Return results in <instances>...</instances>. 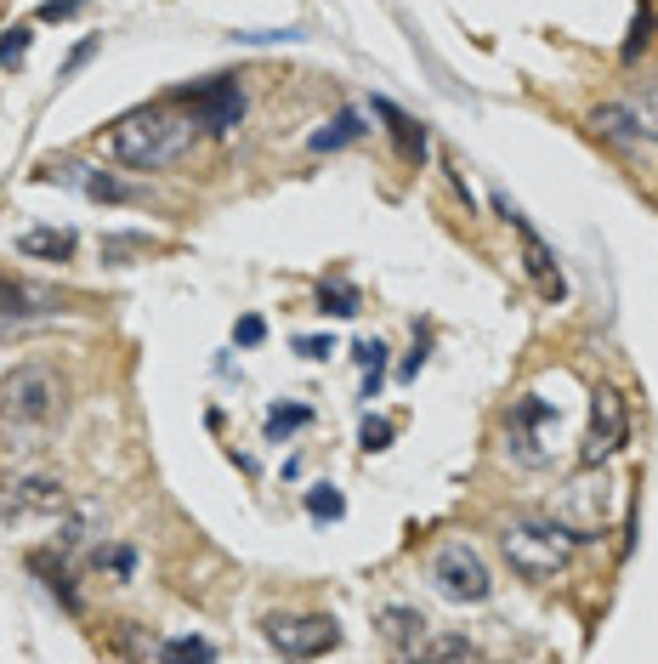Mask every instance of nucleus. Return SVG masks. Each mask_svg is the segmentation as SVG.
Returning a JSON list of instances; mask_svg holds the SVG:
<instances>
[{
    "mask_svg": "<svg viewBox=\"0 0 658 664\" xmlns=\"http://www.w3.org/2000/svg\"><path fill=\"white\" fill-rule=\"evenodd\" d=\"M29 313H57V296L40 284L0 279V318H29Z\"/></svg>",
    "mask_w": 658,
    "mask_h": 664,
    "instance_id": "nucleus-14",
    "label": "nucleus"
},
{
    "mask_svg": "<svg viewBox=\"0 0 658 664\" xmlns=\"http://www.w3.org/2000/svg\"><path fill=\"white\" fill-rule=\"evenodd\" d=\"M91 57H97V35H86V40H80V46L69 52V63H63V80H69V74H80Z\"/></svg>",
    "mask_w": 658,
    "mask_h": 664,
    "instance_id": "nucleus-33",
    "label": "nucleus"
},
{
    "mask_svg": "<svg viewBox=\"0 0 658 664\" xmlns=\"http://www.w3.org/2000/svg\"><path fill=\"white\" fill-rule=\"evenodd\" d=\"M556 409L545 398H539V392H522L517 398V409H511V426H505V437H511V443H505V449H511V455L522 460V466H545V460H551V449H545V437L556 432Z\"/></svg>",
    "mask_w": 658,
    "mask_h": 664,
    "instance_id": "nucleus-6",
    "label": "nucleus"
},
{
    "mask_svg": "<svg viewBox=\"0 0 658 664\" xmlns=\"http://www.w3.org/2000/svg\"><path fill=\"white\" fill-rule=\"evenodd\" d=\"M352 358L364 364V398H381V381H386V347L369 335V341H358L352 347Z\"/></svg>",
    "mask_w": 658,
    "mask_h": 664,
    "instance_id": "nucleus-21",
    "label": "nucleus"
},
{
    "mask_svg": "<svg viewBox=\"0 0 658 664\" xmlns=\"http://www.w3.org/2000/svg\"><path fill=\"white\" fill-rule=\"evenodd\" d=\"M624 432H630V420H624V398L613 386H596L590 392V426H585V443H579V460L585 466H602L624 449Z\"/></svg>",
    "mask_w": 658,
    "mask_h": 664,
    "instance_id": "nucleus-7",
    "label": "nucleus"
},
{
    "mask_svg": "<svg viewBox=\"0 0 658 664\" xmlns=\"http://www.w3.org/2000/svg\"><path fill=\"white\" fill-rule=\"evenodd\" d=\"M500 545H505L511 574H522V579H556L562 568H568L573 534L556 523V517H517V523H505Z\"/></svg>",
    "mask_w": 658,
    "mask_h": 664,
    "instance_id": "nucleus-2",
    "label": "nucleus"
},
{
    "mask_svg": "<svg viewBox=\"0 0 658 664\" xmlns=\"http://www.w3.org/2000/svg\"><path fill=\"white\" fill-rule=\"evenodd\" d=\"M131 250H142L137 233H125V239H103V262H120V256H131Z\"/></svg>",
    "mask_w": 658,
    "mask_h": 664,
    "instance_id": "nucleus-34",
    "label": "nucleus"
},
{
    "mask_svg": "<svg viewBox=\"0 0 658 664\" xmlns=\"http://www.w3.org/2000/svg\"><path fill=\"white\" fill-rule=\"evenodd\" d=\"M233 341H239V347H261V341H267V324H261L256 313L239 318V324H233Z\"/></svg>",
    "mask_w": 658,
    "mask_h": 664,
    "instance_id": "nucleus-31",
    "label": "nucleus"
},
{
    "mask_svg": "<svg viewBox=\"0 0 658 664\" xmlns=\"http://www.w3.org/2000/svg\"><path fill=\"white\" fill-rule=\"evenodd\" d=\"M307 511H312V523H341V517H347V494L335 489V483H312Z\"/></svg>",
    "mask_w": 658,
    "mask_h": 664,
    "instance_id": "nucleus-22",
    "label": "nucleus"
},
{
    "mask_svg": "<svg viewBox=\"0 0 658 664\" xmlns=\"http://www.w3.org/2000/svg\"><path fill=\"white\" fill-rule=\"evenodd\" d=\"M375 114L386 120V131H392V142H398V154L409 159V165H420V159H426V125H420L415 114H403L398 103H386V97H375Z\"/></svg>",
    "mask_w": 658,
    "mask_h": 664,
    "instance_id": "nucleus-13",
    "label": "nucleus"
},
{
    "mask_svg": "<svg viewBox=\"0 0 658 664\" xmlns=\"http://www.w3.org/2000/svg\"><path fill=\"white\" fill-rule=\"evenodd\" d=\"M18 256H40V262H69L74 256V233L69 228H35L18 239Z\"/></svg>",
    "mask_w": 658,
    "mask_h": 664,
    "instance_id": "nucleus-17",
    "label": "nucleus"
},
{
    "mask_svg": "<svg viewBox=\"0 0 658 664\" xmlns=\"http://www.w3.org/2000/svg\"><path fill=\"white\" fill-rule=\"evenodd\" d=\"M29 23H12V29H6V35H0V63H6V69H23V63H29Z\"/></svg>",
    "mask_w": 658,
    "mask_h": 664,
    "instance_id": "nucleus-24",
    "label": "nucleus"
},
{
    "mask_svg": "<svg viewBox=\"0 0 658 664\" xmlns=\"http://www.w3.org/2000/svg\"><path fill=\"white\" fill-rule=\"evenodd\" d=\"M392 432H398V426H392V420H381V415H369L364 426H358V443H364L369 455H381V449H392Z\"/></svg>",
    "mask_w": 658,
    "mask_h": 664,
    "instance_id": "nucleus-28",
    "label": "nucleus"
},
{
    "mask_svg": "<svg viewBox=\"0 0 658 664\" xmlns=\"http://www.w3.org/2000/svg\"><path fill=\"white\" fill-rule=\"evenodd\" d=\"M375 625H381V636L398 647V653H420V642H426V613L420 608H381Z\"/></svg>",
    "mask_w": 658,
    "mask_h": 664,
    "instance_id": "nucleus-15",
    "label": "nucleus"
},
{
    "mask_svg": "<svg viewBox=\"0 0 658 664\" xmlns=\"http://www.w3.org/2000/svg\"><path fill=\"white\" fill-rule=\"evenodd\" d=\"M318 313H335V318H352V313H364V296H358V284L347 279H324V290H318Z\"/></svg>",
    "mask_w": 658,
    "mask_h": 664,
    "instance_id": "nucleus-19",
    "label": "nucleus"
},
{
    "mask_svg": "<svg viewBox=\"0 0 658 664\" xmlns=\"http://www.w3.org/2000/svg\"><path fill=\"white\" fill-rule=\"evenodd\" d=\"M69 506V494L57 477H18V483H6L0 494V511L6 517H52V511Z\"/></svg>",
    "mask_w": 658,
    "mask_h": 664,
    "instance_id": "nucleus-11",
    "label": "nucleus"
},
{
    "mask_svg": "<svg viewBox=\"0 0 658 664\" xmlns=\"http://www.w3.org/2000/svg\"><path fill=\"white\" fill-rule=\"evenodd\" d=\"M301 426H312L307 403H273V409H267V443H284V437L301 432Z\"/></svg>",
    "mask_w": 658,
    "mask_h": 664,
    "instance_id": "nucleus-20",
    "label": "nucleus"
},
{
    "mask_svg": "<svg viewBox=\"0 0 658 664\" xmlns=\"http://www.w3.org/2000/svg\"><path fill=\"white\" fill-rule=\"evenodd\" d=\"M364 137V114L358 108H341L324 131H312V154H335V148H347V142Z\"/></svg>",
    "mask_w": 658,
    "mask_h": 664,
    "instance_id": "nucleus-18",
    "label": "nucleus"
},
{
    "mask_svg": "<svg viewBox=\"0 0 658 664\" xmlns=\"http://www.w3.org/2000/svg\"><path fill=\"white\" fill-rule=\"evenodd\" d=\"M193 125L199 120L182 108H137L103 137V154L131 171H165L193 148Z\"/></svg>",
    "mask_w": 658,
    "mask_h": 664,
    "instance_id": "nucleus-1",
    "label": "nucleus"
},
{
    "mask_svg": "<svg viewBox=\"0 0 658 664\" xmlns=\"http://www.w3.org/2000/svg\"><path fill=\"white\" fill-rule=\"evenodd\" d=\"M97 523H103V511H97V506H91V500H86V506L74 511L69 523H63V534H57V545H63V551H80V545H86L91 534H97Z\"/></svg>",
    "mask_w": 658,
    "mask_h": 664,
    "instance_id": "nucleus-23",
    "label": "nucleus"
},
{
    "mask_svg": "<svg viewBox=\"0 0 658 664\" xmlns=\"http://www.w3.org/2000/svg\"><path fill=\"white\" fill-rule=\"evenodd\" d=\"M494 205H500V210H505V222H511V228L522 233V267H528V279H534V290H539L545 301H562V296H568V284H562V273H556V256H551V245L539 239V233H534V222H528V216H522V210L511 205V199H505V193L494 199Z\"/></svg>",
    "mask_w": 658,
    "mask_h": 664,
    "instance_id": "nucleus-9",
    "label": "nucleus"
},
{
    "mask_svg": "<svg viewBox=\"0 0 658 664\" xmlns=\"http://www.w3.org/2000/svg\"><path fill=\"white\" fill-rule=\"evenodd\" d=\"M57 182H80L91 199H108V205H131V199H137V188H125V182H114L108 171H91V165H63Z\"/></svg>",
    "mask_w": 658,
    "mask_h": 664,
    "instance_id": "nucleus-16",
    "label": "nucleus"
},
{
    "mask_svg": "<svg viewBox=\"0 0 658 664\" xmlns=\"http://www.w3.org/2000/svg\"><path fill=\"white\" fill-rule=\"evenodd\" d=\"M556 523L568 528L573 540H602L607 534V477H573L568 494H562V517Z\"/></svg>",
    "mask_w": 658,
    "mask_h": 664,
    "instance_id": "nucleus-8",
    "label": "nucleus"
},
{
    "mask_svg": "<svg viewBox=\"0 0 658 664\" xmlns=\"http://www.w3.org/2000/svg\"><path fill=\"white\" fill-rule=\"evenodd\" d=\"M261 636L284 653V659H318L341 642V625L329 613H267L261 619Z\"/></svg>",
    "mask_w": 658,
    "mask_h": 664,
    "instance_id": "nucleus-5",
    "label": "nucleus"
},
{
    "mask_svg": "<svg viewBox=\"0 0 658 664\" xmlns=\"http://www.w3.org/2000/svg\"><path fill=\"white\" fill-rule=\"evenodd\" d=\"M295 352H301V358H312V364H324L329 352H335V341H329V335H301V341H295Z\"/></svg>",
    "mask_w": 658,
    "mask_h": 664,
    "instance_id": "nucleus-32",
    "label": "nucleus"
},
{
    "mask_svg": "<svg viewBox=\"0 0 658 664\" xmlns=\"http://www.w3.org/2000/svg\"><path fill=\"white\" fill-rule=\"evenodd\" d=\"M647 40H653V12L641 6V12H636V23H630V40H624V46H619V57H624V63H636V57H641V46H647Z\"/></svg>",
    "mask_w": 658,
    "mask_h": 664,
    "instance_id": "nucleus-29",
    "label": "nucleus"
},
{
    "mask_svg": "<svg viewBox=\"0 0 658 664\" xmlns=\"http://www.w3.org/2000/svg\"><path fill=\"white\" fill-rule=\"evenodd\" d=\"M432 585L449 596V602H488V596H494V574H488V562L477 557L466 540L437 545V557H432Z\"/></svg>",
    "mask_w": 658,
    "mask_h": 664,
    "instance_id": "nucleus-4",
    "label": "nucleus"
},
{
    "mask_svg": "<svg viewBox=\"0 0 658 664\" xmlns=\"http://www.w3.org/2000/svg\"><path fill=\"white\" fill-rule=\"evenodd\" d=\"M420 653L426 659H477V642H466V636H426Z\"/></svg>",
    "mask_w": 658,
    "mask_h": 664,
    "instance_id": "nucleus-25",
    "label": "nucleus"
},
{
    "mask_svg": "<svg viewBox=\"0 0 658 664\" xmlns=\"http://www.w3.org/2000/svg\"><path fill=\"white\" fill-rule=\"evenodd\" d=\"M590 131H596L602 142H613V148H636V142H647V137H653V125L641 120V114H630L624 103L596 108V114H590Z\"/></svg>",
    "mask_w": 658,
    "mask_h": 664,
    "instance_id": "nucleus-12",
    "label": "nucleus"
},
{
    "mask_svg": "<svg viewBox=\"0 0 658 664\" xmlns=\"http://www.w3.org/2000/svg\"><path fill=\"white\" fill-rule=\"evenodd\" d=\"M182 103H188L193 120L205 125V131H216V137H227V131L244 120V91L233 86V80H205V86L182 91Z\"/></svg>",
    "mask_w": 658,
    "mask_h": 664,
    "instance_id": "nucleus-10",
    "label": "nucleus"
},
{
    "mask_svg": "<svg viewBox=\"0 0 658 664\" xmlns=\"http://www.w3.org/2000/svg\"><path fill=\"white\" fill-rule=\"evenodd\" d=\"M159 659H216V647L205 636H176V642L159 647Z\"/></svg>",
    "mask_w": 658,
    "mask_h": 664,
    "instance_id": "nucleus-27",
    "label": "nucleus"
},
{
    "mask_svg": "<svg viewBox=\"0 0 658 664\" xmlns=\"http://www.w3.org/2000/svg\"><path fill=\"white\" fill-rule=\"evenodd\" d=\"M80 12H86V0H40L35 18L40 23H69V18H80Z\"/></svg>",
    "mask_w": 658,
    "mask_h": 664,
    "instance_id": "nucleus-30",
    "label": "nucleus"
},
{
    "mask_svg": "<svg viewBox=\"0 0 658 664\" xmlns=\"http://www.w3.org/2000/svg\"><path fill=\"white\" fill-rule=\"evenodd\" d=\"M35 574H46V591H52L57 602H63V608L80 613V596H74V585H69V574H63V568H52L46 557H35Z\"/></svg>",
    "mask_w": 658,
    "mask_h": 664,
    "instance_id": "nucleus-26",
    "label": "nucleus"
},
{
    "mask_svg": "<svg viewBox=\"0 0 658 664\" xmlns=\"http://www.w3.org/2000/svg\"><path fill=\"white\" fill-rule=\"evenodd\" d=\"M63 415V381L57 369L46 364H23L0 381V420L6 426H23V432H40Z\"/></svg>",
    "mask_w": 658,
    "mask_h": 664,
    "instance_id": "nucleus-3",
    "label": "nucleus"
}]
</instances>
